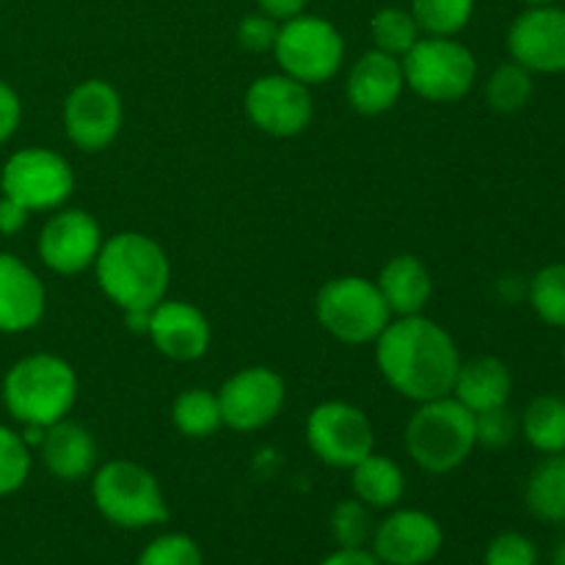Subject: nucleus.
I'll use <instances>...</instances> for the list:
<instances>
[{
    "label": "nucleus",
    "instance_id": "1",
    "mask_svg": "<svg viewBox=\"0 0 565 565\" xmlns=\"http://www.w3.org/2000/svg\"><path fill=\"white\" fill-rule=\"evenodd\" d=\"M381 375L406 401L428 403L452 395L461 353L450 331L425 315L397 318L375 340Z\"/></svg>",
    "mask_w": 565,
    "mask_h": 565
},
{
    "label": "nucleus",
    "instance_id": "2",
    "mask_svg": "<svg viewBox=\"0 0 565 565\" xmlns=\"http://www.w3.org/2000/svg\"><path fill=\"white\" fill-rule=\"evenodd\" d=\"M97 285L121 312L154 309L169 292L171 263L143 232H119L103 243L94 263Z\"/></svg>",
    "mask_w": 565,
    "mask_h": 565
},
{
    "label": "nucleus",
    "instance_id": "3",
    "mask_svg": "<svg viewBox=\"0 0 565 565\" xmlns=\"http://www.w3.org/2000/svg\"><path fill=\"white\" fill-rule=\"evenodd\" d=\"M77 401V373L55 353H31L9 367L3 403L20 425H50L66 419Z\"/></svg>",
    "mask_w": 565,
    "mask_h": 565
},
{
    "label": "nucleus",
    "instance_id": "4",
    "mask_svg": "<svg viewBox=\"0 0 565 565\" xmlns=\"http://www.w3.org/2000/svg\"><path fill=\"white\" fill-rule=\"evenodd\" d=\"M403 441L419 469L430 475H447L461 467L478 447L475 414L452 395L419 403L406 423Z\"/></svg>",
    "mask_w": 565,
    "mask_h": 565
},
{
    "label": "nucleus",
    "instance_id": "5",
    "mask_svg": "<svg viewBox=\"0 0 565 565\" xmlns=\"http://www.w3.org/2000/svg\"><path fill=\"white\" fill-rule=\"evenodd\" d=\"M92 500L99 516L121 530H147L169 522V505L158 478L127 458H114L94 472Z\"/></svg>",
    "mask_w": 565,
    "mask_h": 565
},
{
    "label": "nucleus",
    "instance_id": "6",
    "mask_svg": "<svg viewBox=\"0 0 565 565\" xmlns=\"http://www.w3.org/2000/svg\"><path fill=\"white\" fill-rule=\"evenodd\" d=\"M315 315L323 331L345 345H370L392 323L379 285L364 276H337L320 287Z\"/></svg>",
    "mask_w": 565,
    "mask_h": 565
},
{
    "label": "nucleus",
    "instance_id": "7",
    "mask_svg": "<svg viewBox=\"0 0 565 565\" xmlns=\"http://www.w3.org/2000/svg\"><path fill=\"white\" fill-rule=\"evenodd\" d=\"M401 61L406 86L430 103H458L478 81L475 53L456 36H419Z\"/></svg>",
    "mask_w": 565,
    "mask_h": 565
},
{
    "label": "nucleus",
    "instance_id": "8",
    "mask_svg": "<svg viewBox=\"0 0 565 565\" xmlns=\"http://www.w3.org/2000/svg\"><path fill=\"white\" fill-rule=\"evenodd\" d=\"M274 58L285 75L315 86V83L331 81L342 70L345 39L337 31L334 22L303 11L279 25Z\"/></svg>",
    "mask_w": 565,
    "mask_h": 565
},
{
    "label": "nucleus",
    "instance_id": "9",
    "mask_svg": "<svg viewBox=\"0 0 565 565\" xmlns=\"http://www.w3.org/2000/svg\"><path fill=\"white\" fill-rule=\"evenodd\" d=\"M75 191V171L64 154L25 147L3 163V193L31 213L58 210Z\"/></svg>",
    "mask_w": 565,
    "mask_h": 565
},
{
    "label": "nucleus",
    "instance_id": "10",
    "mask_svg": "<svg viewBox=\"0 0 565 565\" xmlns=\"http://www.w3.org/2000/svg\"><path fill=\"white\" fill-rule=\"evenodd\" d=\"M307 445L326 467L353 469L373 452L375 430L359 406L326 401L307 417Z\"/></svg>",
    "mask_w": 565,
    "mask_h": 565
},
{
    "label": "nucleus",
    "instance_id": "11",
    "mask_svg": "<svg viewBox=\"0 0 565 565\" xmlns=\"http://www.w3.org/2000/svg\"><path fill=\"white\" fill-rule=\"evenodd\" d=\"M125 121V105L108 81L77 83L64 103L66 138L83 152H103L116 141Z\"/></svg>",
    "mask_w": 565,
    "mask_h": 565
},
{
    "label": "nucleus",
    "instance_id": "12",
    "mask_svg": "<svg viewBox=\"0 0 565 565\" xmlns=\"http://www.w3.org/2000/svg\"><path fill=\"white\" fill-rule=\"evenodd\" d=\"M246 114L257 130L274 138H292L312 121L315 105L307 83L276 72L263 75L248 86Z\"/></svg>",
    "mask_w": 565,
    "mask_h": 565
},
{
    "label": "nucleus",
    "instance_id": "13",
    "mask_svg": "<svg viewBox=\"0 0 565 565\" xmlns=\"http://www.w3.org/2000/svg\"><path fill=\"white\" fill-rule=\"evenodd\" d=\"M287 401V386L270 367H246L224 381L218 390L221 417L226 428L237 434H252L265 428L281 414Z\"/></svg>",
    "mask_w": 565,
    "mask_h": 565
},
{
    "label": "nucleus",
    "instance_id": "14",
    "mask_svg": "<svg viewBox=\"0 0 565 565\" xmlns=\"http://www.w3.org/2000/svg\"><path fill=\"white\" fill-rule=\"evenodd\" d=\"M508 53L533 75L565 72V9L563 6H527L508 28Z\"/></svg>",
    "mask_w": 565,
    "mask_h": 565
},
{
    "label": "nucleus",
    "instance_id": "15",
    "mask_svg": "<svg viewBox=\"0 0 565 565\" xmlns=\"http://www.w3.org/2000/svg\"><path fill=\"white\" fill-rule=\"evenodd\" d=\"M105 237L86 210H55L39 232V257L53 274L75 276L94 268Z\"/></svg>",
    "mask_w": 565,
    "mask_h": 565
},
{
    "label": "nucleus",
    "instance_id": "16",
    "mask_svg": "<svg viewBox=\"0 0 565 565\" xmlns=\"http://www.w3.org/2000/svg\"><path fill=\"white\" fill-rule=\"evenodd\" d=\"M445 544V530L430 513L403 508L392 511L373 533V555L384 565H425Z\"/></svg>",
    "mask_w": 565,
    "mask_h": 565
},
{
    "label": "nucleus",
    "instance_id": "17",
    "mask_svg": "<svg viewBox=\"0 0 565 565\" xmlns=\"http://www.w3.org/2000/svg\"><path fill=\"white\" fill-rule=\"evenodd\" d=\"M147 337L166 359L196 362V359H202L210 351L213 329H210V320L204 318L202 309H196L193 303L163 298L152 309Z\"/></svg>",
    "mask_w": 565,
    "mask_h": 565
},
{
    "label": "nucleus",
    "instance_id": "18",
    "mask_svg": "<svg viewBox=\"0 0 565 565\" xmlns=\"http://www.w3.org/2000/svg\"><path fill=\"white\" fill-rule=\"evenodd\" d=\"M406 88L403 61L381 50H367L348 72V103L364 116H381L392 110Z\"/></svg>",
    "mask_w": 565,
    "mask_h": 565
},
{
    "label": "nucleus",
    "instance_id": "19",
    "mask_svg": "<svg viewBox=\"0 0 565 565\" xmlns=\"http://www.w3.org/2000/svg\"><path fill=\"white\" fill-rule=\"evenodd\" d=\"M47 309V290L31 265L0 252V334H22L39 326Z\"/></svg>",
    "mask_w": 565,
    "mask_h": 565
},
{
    "label": "nucleus",
    "instance_id": "20",
    "mask_svg": "<svg viewBox=\"0 0 565 565\" xmlns=\"http://www.w3.org/2000/svg\"><path fill=\"white\" fill-rule=\"evenodd\" d=\"M39 450H42L47 472L53 478L66 480V483L83 480L97 467V441H94L92 430L72 423V419H61V423L44 428Z\"/></svg>",
    "mask_w": 565,
    "mask_h": 565
},
{
    "label": "nucleus",
    "instance_id": "21",
    "mask_svg": "<svg viewBox=\"0 0 565 565\" xmlns=\"http://www.w3.org/2000/svg\"><path fill=\"white\" fill-rule=\"evenodd\" d=\"M513 395V375L502 359L475 356L461 362L452 384V397L472 414L508 406Z\"/></svg>",
    "mask_w": 565,
    "mask_h": 565
},
{
    "label": "nucleus",
    "instance_id": "22",
    "mask_svg": "<svg viewBox=\"0 0 565 565\" xmlns=\"http://www.w3.org/2000/svg\"><path fill=\"white\" fill-rule=\"evenodd\" d=\"M381 296L395 318H408V315H423L425 307L434 296V279H430L428 265L414 254H397L381 268L379 279Z\"/></svg>",
    "mask_w": 565,
    "mask_h": 565
},
{
    "label": "nucleus",
    "instance_id": "23",
    "mask_svg": "<svg viewBox=\"0 0 565 565\" xmlns=\"http://www.w3.org/2000/svg\"><path fill=\"white\" fill-rule=\"evenodd\" d=\"M353 472V494L359 502H364L373 511H386L395 508L403 500L406 491V475L392 458L375 456L370 452L367 458L351 469Z\"/></svg>",
    "mask_w": 565,
    "mask_h": 565
},
{
    "label": "nucleus",
    "instance_id": "24",
    "mask_svg": "<svg viewBox=\"0 0 565 565\" xmlns=\"http://www.w3.org/2000/svg\"><path fill=\"white\" fill-rule=\"evenodd\" d=\"M527 511L544 524H565V452L546 456L524 486Z\"/></svg>",
    "mask_w": 565,
    "mask_h": 565
},
{
    "label": "nucleus",
    "instance_id": "25",
    "mask_svg": "<svg viewBox=\"0 0 565 565\" xmlns=\"http://www.w3.org/2000/svg\"><path fill=\"white\" fill-rule=\"evenodd\" d=\"M519 430L533 450L544 452V456H561L565 452V397H533L519 419Z\"/></svg>",
    "mask_w": 565,
    "mask_h": 565
},
{
    "label": "nucleus",
    "instance_id": "26",
    "mask_svg": "<svg viewBox=\"0 0 565 565\" xmlns=\"http://www.w3.org/2000/svg\"><path fill=\"white\" fill-rule=\"evenodd\" d=\"M171 419H174V428L188 439H207L224 425L218 392L202 390V386L180 392L171 406Z\"/></svg>",
    "mask_w": 565,
    "mask_h": 565
},
{
    "label": "nucleus",
    "instance_id": "27",
    "mask_svg": "<svg viewBox=\"0 0 565 565\" xmlns=\"http://www.w3.org/2000/svg\"><path fill=\"white\" fill-rule=\"evenodd\" d=\"M533 92V72L524 70L516 61L500 64L486 81V103L494 114H519L522 108H527Z\"/></svg>",
    "mask_w": 565,
    "mask_h": 565
},
{
    "label": "nucleus",
    "instance_id": "28",
    "mask_svg": "<svg viewBox=\"0 0 565 565\" xmlns=\"http://www.w3.org/2000/svg\"><path fill=\"white\" fill-rule=\"evenodd\" d=\"M370 36H373L375 50L390 53L395 58H403L408 50L417 44L423 36L417 20H414L412 9H401V6H384L370 20Z\"/></svg>",
    "mask_w": 565,
    "mask_h": 565
},
{
    "label": "nucleus",
    "instance_id": "29",
    "mask_svg": "<svg viewBox=\"0 0 565 565\" xmlns=\"http://www.w3.org/2000/svg\"><path fill=\"white\" fill-rule=\"evenodd\" d=\"M423 36H458L472 22L475 0H412Z\"/></svg>",
    "mask_w": 565,
    "mask_h": 565
},
{
    "label": "nucleus",
    "instance_id": "30",
    "mask_svg": "<svg viewBox=\"0 0 565 565\" xmlns=\"http://www.w3.org/2000/svg\"><path fill=\"white\" fill-rule=\"evenodd\" d=\"M527 301L546 326L565 329V263H550L530 279Z\"/></svg>",
    "mask_w": 565,
    "mask_h": 565
},
{
    "label": "nucleus",
    "instance_id": "31",
    "mask_svg": "<svg viewBox=\"0 0 565 565\" xmlns=\"http://www.w3.org/2000/svg\"><path fill=\"white\" fill-rule=\"evenodd\" d=\"M331 535H334L337 546L342 550H367L373 541L375 522H373V508H367L359 500H342L331 511Z\"/></svg>",
    "mask_w": 565,
    "mask_h": 565
},
{
    "label": "nucleus",
    "instance_id": "32",
    "mask_svg": "<svg viewBox=\"0 0 565 565\" xmlns=\"http://www.w3.org/2000/svg\"><path fill=\"white\" fill-rule=\"evenodd\" d=\"M31 447L17 430L0 425V497H9L25 486L31 475Z\"/></svg>",
    "mask_w": 565,
    "mask_h": 565
},
{
    "label": "nucleus",
    "instance_id": "33",
    "mask_svg": "<svg viewBox=\"0 0 565 565\" xmlns=\"http://www.w3.org/2000/svg\"><path fill=\"white\" fill-rule=\"evenodd\" d=\"M136 565H202V550L191 535L166 533L143 546Z\"/></svg>",
    "mask_w": 565,
    "mask_h": 565
},
{
    "label": "nucleus",
    "instance_id": "34",
    "mask_svg": "<svg viewBox=\"0 0 565 565\" xmlns=\"http://www.w3.org/2000/svg\"><path fill=\"white\" fill-rule=\"evenodd\" d=\"M519 434V417L508 406L475 414V439L480 447L500 450L508 447Z\"/></svg>",
    "mask_w": 565,
    "mask_h": 565
},
{
    "label": "nucleus",
    "instance_id": "35",
    "mask_svg": "<svg viewBox=\"0 0 565 565\" xmlns=\"http://www.w3.org/2000/svg\"><path fill=\"white\" fill-rule=\"evenodd\" d=\"M483 565H539V546L522 533H502L486 550Z\"/></svg>",
    "mask_w": 565,
    "mask_h": 565
},
{
    "label": "nucleus",
    "instance_id": "36",
    "mask_svg": "<svg viewBox=\"0 0 565 565\" xmlns=\"http://www.w3.org/2000/svg\"><path fill=\"white\" fill-rule=\"evenodd\" d=\"M279 20L268 17L265 11H254L237 22V44L248 53H274L276 36H279Z\"/></svg>",
    "mask_w": 565,
    "mask_h": 565
},
{
    "label": "nucleus",
    "instance_id": "37",
    "mask_svg": "<svg viewBox=\"0 0 565 565\" xmlns=\"http://www.w3.org/2000/svg\"><path fill=\"white\" fill-rule=\"evenodd\" d=\"M20 121H22L20 94H17L9 83L0 81V143H6L11 136H14Z\"/></svg>",
    "mask_w": 565,
    "mask_h": 565
},
{
    "label": "nucleus",
    "instance_id": "38",
    "mask_svg": "<svg viewBox=\"0 0 565 565\" xmlns=\"http://www.w3.org/2000/svg\"><path fill=\"white\" fill-rule=\"evenodd\" d=\"M28 218H31V210L0 193V235H17L25 230Z\"/></svg>",
    "mask_w": 565,
    "mask_h": 565
},
{
    "label": "nucleus",
    "instance_id": "39",
    "mask_svg": "<svg viewBox=\"0 0 565 565\" xmlns=\"http://www.w3.org/2000/svg\"><path fill=\"white\" fill-rule=\"evenodd\" d=\"M307 3L309 0H257L259 11H265V14L274 17V20L279 22L303 14V11H307Z\"/></svg>",
    "mask_w": 565,
    "mask_h": 565
},
{
    "label": "nucleus",
    "instance_id": "40",
    "mask_svg": "<svg viewBox=\"0 0 565 565\" xmlns=\"http://www.w3.org/2000/svg\"><path fill=\"white\" fill-rule=\"evenodd\" d=\"M320 565H384L370 550H337Z\"/></svg>",
    "mask_w": 565,
    "mask_h": 565
},
{
    "label": "nucleus",
    "instance_id": "41",
    "mask_svg": "<svg viewBox=\"0 0 565 565\" xmlns=\"http://www.w3.org/2000/svg\"><path fill=\"white\" fill-rule=\"evenodd\" d=\"M149 320H152V309H127L125 326L132 334H149Z\"/></svg>",
    "mask_w": 565,
    "mask_h": 565
},
{
    "label": "nucleus",
    "instance_id": "42",
    "mask_svg": "<svg viewBox=\"0 0 565 565\" xmlns=\"http://www.w3.org/2000/svg\"><path fill=\"white\" fill-rule=\"evenodd\" d=\"M552 565H565V539L557 544L555 557H552Z\"/></svg>",
    "mask_w": 565,
    "mask_h": 565
},
{
    "label": "nucleus",
    "instance_id": "43",
    "mask_svg": "<svg viewBox=\"0 0 565 565\" xmlns=\"http://www.w3.org/2000/svg\"><path fill=\"white\" fill-rule=\"evenodd\" d=\"M524 6H552V3H561V0H522Z\"/></svg>",
    "mask_w": 565,
    "mask_h": 565
},
{
    "label": "nucleus",
    "instance_id": "44",
    "mask_svg": "<svg viewBox=\"0 0 565 565\" xmlns=\"http://www.w3.org/2000/svg\"><path fill=\"white\" fill-rule=\"evenodd\" d=\"M0 193H3V163H0Z\"/></svg>",
    "mask_w": 565,
    "mask_h": 565
},
{
    "label": "nucleus",
    "instance_id": "45",
    "mask_svg": "<svg viewBox=\"0 0 565 565\" xmlns=\"http://www.w3.org/2000/svg\"><path fill=\"white\" fill-rule=\"evenodd\" d=\"M563 364H565V345H563Z\"/></svg>",
    "mask_w": 565,
    "mask_h": 565
}]
</instances>
